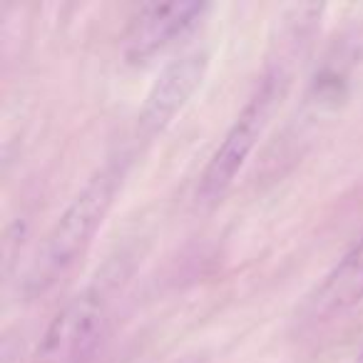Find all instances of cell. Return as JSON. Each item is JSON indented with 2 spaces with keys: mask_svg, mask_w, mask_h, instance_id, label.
I'll return each mask as SVG.
<instances>
[{
  "mask_svg": "<svg viewBox=\"0 0 363 363\" xmlns=\"http://www.w3.org/2000/svg\"><path fill=\"white\" fill-rule=\"evenodd\" d=\"M363 301V237L338 259L306 301V316L313 321L343 313Z\"/></svg>",
  "mask_w": 363,
  "mask_h": 363,
  "instance_id": "6",
  "label": "cell"
},
{
  "mask_svg": "<svg viewBox=\"0 0 363 363\" xmlns=\"http://www.w3.org/2000/svg\"><path fill=\"white\" fill-rule=\"evenodd\" d=\"M356 363H363V353H361V356L356 358Z\"/></svg>",
  "mask_w": 363,
  "mask_h": 363,
  "instance_id": "7",
  "label": "cell"
},
{
  "mask_svg": "<svg viewBox=\"0 0 363 363\" xmlns=\"http://www.w3.org/2000/svg\"><path fill=\"white\" fill-rule=\"evenodd\" d=\"M209 70L207 50H189L177 60L167 62L164 70L157 75L137 115V135L142 140H152L167 130L172 120L179 115L194 92L202 87Z\"/></svg>",
  "mask_w": 363,
  "mask_h": 363,
  "instance_id": "3",
  "label": "cell"
},
{
  "mask_svg": "<svg viewBox=\"0 0 363 363\" xmlns=\"http://www.w3.org/2000/svg\"><path fill=\"white\" fill-rule=\"evenodd\" d=\"M105 326V303L100 294L75 296L48 326L35 353V363H82L92 356Z\"/></svg>",
  "mask_w": 363,
  "mask_h": 363,
  "instance_id": "4",
  "label": "cell"
},
{
  "mask_svg": "<svg viewBox=\"0 0 363 363\" xmlns=\"http://www.w3.org/2000/svg\"><path fill=\"white\" fill-rule=\"evenodd\" d=\"M207 3H150L142 6L132 18L125 35V57L130 62H145L152 55L169 45L174 38H182L204 13Z\"/></svg>",
  "mask_w": 363,
  "mask_h": 363,
  "instance_id": "5",
  "label": "cell"
},
{
  "mask_svg": "<svg viewBox=\"0 0 363 363\" xmlns=\"http://www.w3.org/2000/svg\"><path fill=\"white\" fill-rule=\"evenodd\" d=\"M286 85H289V70L284 65V60L264 72L262 82L252 92L247 105L242 107L237 120L232 122L227 135L222 137L212 160L207 162L202 177H199L197 199L202 204L219 202L224 197V192L232 187V182L237 179L242 167L247 164L249 155L257 147L259 137L264 135V130L272 122V115L279 102H281Z\"/></svg>",
  "mask_w": 363,
  "mask_h": 363,
  "instance_id": "2",
  "label": "cell"
},
{
  "mask_svg": "<svg viewBox=\"0 0 363 363\" xmlns=\"http://www.w3.org/2000/svg\"><path fill=\"white\" fill-rule=\"evenodd\" d=\"M130 169V155H117L100 167L87 179V184L75 194L65 212L57 217L52 229L48 232L40 252L33 264L30 284L43 286L50 284L57 274L72 267L77 257L90 247L97 229L102 227L105 217L115 204L117 192L122 189V182Z\"/></svg>",
  "mask_w": 363,
  "mask_h": 363,
  "instance_id": "1",
  "label": "cell"
}]
</instances>
